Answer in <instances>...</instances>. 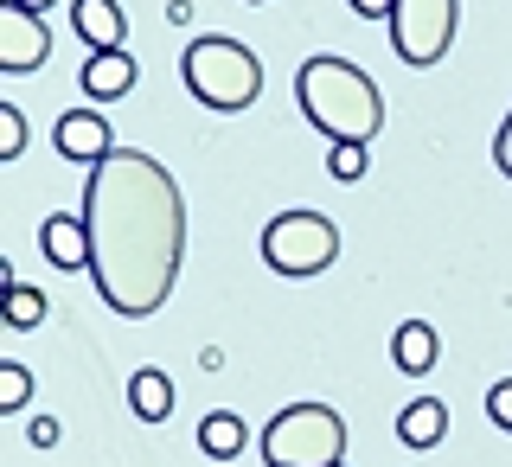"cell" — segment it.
Listing matches in <instances>:
<instances>
[{
  "label": "cell",
  "instance_id": "cell-10",
  "mask_svg": "<svg viewBox=\"0 0 512 467\" xmlns=\"http://www.w3.org/2000/svg\"><path fill=\"white\" fill-rule=\"evenodd\" d=\"M77 84H84L90 103H116V96L135 90V58H128V52H90Z\"/></svg>",
  "mask_w": 512,
  "mask_h": 467
},
{
  "label": "cell",
  "instance_id": "cell-18",
  "mask_svg": "<svg viewBox=\"0 0 512 467\" xmlns=\"http://www.w3.org/2000/svg\"><path fill=\"white\" fill-rule=\"evenodd\" d=\"M26 397H32V372L0 359V410H26Z\"/></svg>",
  "mask_w": 512,
  "mask_h": 467
},
{
  "label": "cell",
  "instance_id": "cell-3",
  "mask_svg": "<svg viewBox=\"0 0 512 467\" xmlns=\"http://www.w3.org/2000/svg\"><path fill=\"white\" fill-rule=\"evenodd\" d=\"M180 77L205 109H218V116H237V109H250L256 96H263V58H256L244 39H224V32H205V39L186 45Z\"/></svg>",
  "mask_w": 512,
  "mask_h": 467
},
{
  "label": "cell",
  "instance_id": "cell-12",
  "mask_svg": "<svg viewBox=\"0 0 512 467\" xmlns=\"http://www.w3.org/2000/svg\"><path fill=\"white\" fill-rule=\"evenodd\" d=\"M391 365L404 378L436 372V327H429V320H404V327L391 333Z\"/></svg>",
  "mask_w": 512,
  "mask_h": 467
},
{
  "label": "cell",
  "instance_id": "cell-25",
  "mask_svg": "<svg viewBox=\"0 0 512 467\" xmlns=\"http://www.w3.org/2000/svg\"><path fill=\"white\" fill-rule=\"evenodd\" d=\"M250 7H263V0H250Z\"/></svg>",
  "mask_w": 512,
  "mask_h": 467
},
{
  "label": "cell",
  "instance_id": "cell-11",
  "mask_svg": "<svg viewBox=\"0 0 512 467\" xmlns=\"http://www.w3.org/2000/svg\"><path fill=\"white\" fill-rule=\"evenodd\" d=\"M71 26L84 32L90 52H122V32H128L122 0H77V7H71Z\"/></svg>",
  "mask_w": 512,
  "mask_h": 467
},
{
  "label": "cell",
  "instance_id": "cell-21",
  "mask_svg": "<svg viewBox=\"0 0 512 467\" xmlns=\"http://www.w3.org/2000/svg\"><path fill=\"white\" fill-rule=\"evenodd\" d=\"M493 167L512 180V109H506V122H500V135H493Z\"/></svg>",
  "mask_w": 512,
  "mask_h": 467
},
{
  "label": "cell",
  "instance_id": "cell-17",
  "mask_svg": "<svg viewBox=\"0 0 512 467\" xmlns=\"http://www.w3.org/2000/svg\"><path fill=\"white\" fill-rule=\"evenodd\" d=\"M7 320H13V327H39V320H45V295L26 288V282H13L7 288Z\"/></svg>",
  "mask_w": 512,
  "mask_h": 467
},
{
  "label": "cell",
  "instance_id": "cell-23",
  "mask_svg": "<svg viewBox=\"0 0 512 467\" xmlns=\"http://www.w3.org/2000/svg\"><path fill=\"white\" fill-rule=\"evenodd\" d=\"M58 436H64V429L52 423V416H39V423H32V442H39V448H58Z\"/></svg>",
  "mask_w": 512,
  "mask_h": 467
},
{
  "label": "cell",
  "instance_id": "cell-15",
  "mask_svg": "<svg viewBox=\"0 0 512 467\" xmlns=\"http://www.w3.org/2000/svg\"><path fill=\"white\" fill-rule=\"evenodd\" d=\"M244 442H250V423L237 410H212L199 423V455H212V461H237V455H244Z\"/></svg>",
  "mask_w": 512,
  "mask_h": 467
},
{
  "label": "cell",
  "instance_id": "cell-16",
  "mask_svg": "<svg viewBox=\"0 0 512 467\" xmlns=\"http://www.w3.org/2000/svg\"><path fill=\"white\" fill-rule=\"evenodd\" d=\"M327 167H333V180H365V167H372V154H365V141H333V154H327Z\"/></svg>",
  "mask_w": 512,
  "mask_h": 467
},
{
  "label": "cell",
  "instance_id": "cell-26",
  "mask_svg": "<svg viewBox=\"0 0 512 467\" xmlns=\"http://www.w3.org/2000/svg\"><path fill=\"white\" fill-rule=\"evenodd\" d=\"M340 467H346V461H340Z\"/></svg>",
  "mask_w": 512,
  "mask_h": 467
},
{
  "label": "cell",
  "instance_id": "cell-6",
  "mask_svg": "<svg viewBox=\"0 0 512 467\" xmlns=\"http://www.w3.org/2000/svg\"><path fill=\"white\" fill-rule=\"evenodd\" d=\"M455 32H461V0H397L391 7V45L410 71L442 64Z\"/></svg>",
  "mask_w": 512,
  "mask_h": 467
},
{
  "label": "cell",
  "instance_id": "cell-7",
  "mask_svg": "<svg viewBox=\"0 0 512 467\" xmlns=\"http://www.w3.org/2000/svg\"><path fill=\"white\" fill-rule=\"evenodd\" d=\"M45 58H52V26L7 0V7H0V71L26 77V71H39Z\"/></svg>",
  "mask_w": 512,
  "mask_h": 467
},
{
  "label": "cell",
  "instance_id": "cell-8",
  "mask_svg": "<svg viewBox=\"0 0 512 467\" xmlns=\"http://www.w3.org/2000/svg\"><path fill=\"white\" fill-rule=\"evenodd\" d=\"M52 141L64 160H84V167H96V160L116 154V135H109V116L103 109H71V116L52 122Z\"/></svg>",
  "mask_w": 512,
  "mask_h": 467
},
{
  "label": "cell",
  "instance_id": "cell-19",
  "mask_svg": "<svg viewBox=\"0 0 512 467\" xmlns=\"http://www.w3.org/2000/svg\"><path fill=\"white\" fill-rule=\"evenodd\" d=\"M0 154H7V160L26 154V116H20V103H0Z\"/></svg>",
  "mask_w": 512,
  "mask_h": 467
},
{
  "label": "cell",
  "instance_id": "cell-14",
  "mask_svg": "<svg viewBox=\"0 0 512 467\" xmlns=\"http://www.w3.org/2000/svg\"><path fill=\"white\" fill-rule=\"evenodd\" d=\"M128 410H135L141 423H167L173 416V378L154 372V365H141V372L128 378Z\"/></svg>",
  "mask_w": 512,
  "mask_h": 467
},
{
  "label": "cell",
  "instance_id": "cell-4",
  "mask_svg": "<svg viewBox=\"0 0 512 467\" xmlns=\"http://www.w3.org/2000/svg\"><path fill=\"white\" fill-rule=\"evenodd\" d=\"M269 467H340L346 461V416L333 404H288L263 423Z\"/></svg>",
  "mask_w": 512,
  "mask_h": 467
},
{
  "label": "cell",
  "instance_id": "cell-13",
  "mask_svg": "<svg viewBox=\"0 0 512 467\" xmlns=\"http://www.w3.org/2000/svg\"><path fill=\"white\" fill-rule=\"evenodd\" d=\"M397 436H404L410 448H436L448 436V404L442 397H416V404L397 410Z\"/></svg>",
  "mask_w": 512,
  "mask_h": 467
},
{
  "label": "cell",
  "instance_id": "cell-22",
  "mask_svg": "<svg viewBox=\"0 0 512 467\" xmlns=\"http://www.w3.org/2000/svg\"><path fill=\"white\" fill-rule=\"evenodd\" d=\"M346 7L359 13V20H391V7H397V0H346Z\"/></svg>",
  "mask_w": 512,
  "mask_h": 467
},
{
  "label": "cell",
  "instance_id": "cell-20",
  "mask_svg": "<svg viewBox=\"0 0 512 467\" xmlns=\"http://www.w3.org/2000/svg\"><path fill=\"white\" fill-rule=\"evenodd\" d=\"M487 416H493V423H500L506 436H512V378H506V384H493V391H487Z\"/></svg>",
  "mask_w": 512,
  "mask_h": 467
},
{
  "label": "cell",
  "instance_id": "cell-5",
  "mask_svg": "<svg viewBox=\"0 0 512 467\" xmlns=\"http://www.w3.org/2000/svg\"><path fill=\"white\" fill-rule=\"evenodd\" d=\"M340 256V231L320 212H276L263 224V263L276 276H320Z\"/></svg>",
  "mask_w": 512,
  "mask_h": 467
},
{
  "label": "cell",
  "instance_id": "cell-24",
  "mask_svg": "<svg viewBox=\"0 0 512 467\" xmlns=\"http://www.w3.org/2000/svg\"><path fill=\"white\" fill-rule=\"evenodd\" d=\"M13 7H26V13H39V7H52V0H13Z\"/></svg>",
  "mask_w": 512,
  "mask_h": 467
},
{
  "label": "cell",
  "instance_id": "cell-1",
  "mask_svg": "<svg viewBox=\"0 0 512 467\" xmlns=\"http://www.w3.org/2000/svg\"><path fill=\"white\" fill-rule=\"evenodd\" d=\"M90 282L109 314L148 320L167 308L186 263V199L180 180L141 148H116L84 180Z\"/></svg>",
  "mask_w": 512,
  "mask_h": 467
},
{
  "label": "cell",
  "instance_id": "cell-9",
  "mask_svg": "<svg viewBox=\"0 0 512 467\" xmlns=\"http://www.w3.org/2000/svg\"><path fill=\"white\" fill-rule=\"evenodd\" d=\"M39 250L52 269H90V224L84 212H52L39 224Z\"/></svg>",
  "mask_w": 512,
  "mask_h": 467
},
{
  "label": "cell",
  "instance_id": "cell-2",
  "mask_svg": "<svg viewBox=\"0 0 512 467\" xmlns=\"http://www.w3.org/2000/svg\"><path fill=\"white\" fill-rule=\"evenodd\" d=\"M295 103L327 141H372L384 128V90L352 58L320 52L295 71Z\"/></svg>",
  "mask_w": 512,
  "mask_h": 467
}]
</instances>
